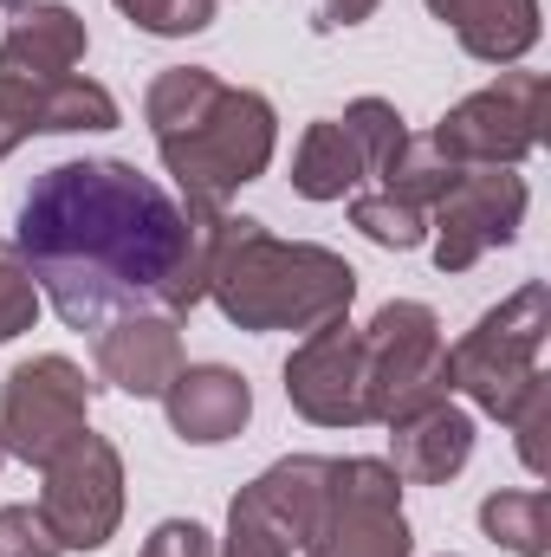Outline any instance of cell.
Masks as SVG:
<instances>
[{
    "mask_svg": "<svg viewBox=\"0 0 551 557\" xmlns=\"http://www.w3.org/2000/svg\"><path fill=\"white\" fill-rule=\"evenodd\" d=\"M228 208H182L137 162L78 156L46 169L13 221V253L72 331L124 311H195Z\"/></svg>",
    "mask_w": 551,
    "mask_h": 557,
    "instance_id": "obj_1",
    "label": "cell"
},
{
    "mask_svg": "<svg viewBox=\"0 0 551 557\" xmlns=\"http://www.w3.org/2000/svg\"><path fill=\"white\" fill-rule=\"evenodd\" d=\"M149 131L162 169L182 182L188 208H228L234 188L260 182L273 162V104L260 91H234L201 65H169L149 85Z\"/></svg>",
    "mask_w": 551,
    "mask_h": 557,
    "instance_id": "obj_2",
    "label": "cell"
},
{
    "mask_svg": "<svg viewBox=\"0 0 551 557\" xmlns=\"http://www.w3.org/2000/svg\"><path fill=\"white\" fill-rule=\"evenodd\" d=\"M208 298L241 331H318L351 311L357 273L331 247L279 240L260 221H221V247L208 267Z\"/></svg>",
    "mask_w": 551,
    "mask_h": 557,
    "instance_id": "obj_3",
    "label": "cell"
},
{
    "mask_svg": "<svg viewBox=\"0 0 551 557\" xmlns=\"http://www.w3.org/2000/svg\"><path fill=\"white\" fill-rule=\"evenodd\" d=\"M546 331H551V292L532 278L506 305H493L454 350H448V389H467L474 409L493 421H513L519 403L551 383L546 376Z\"/></svg>",
    "mask_w": 551,
    "mask_h": 557,
    "instance_id": "obj_4",
    "label": "cell"
},
{
    "mask_svg": "<svg viewBox=\"0 0 551 557\" xmlns=\"http://www.w3.org/2000/svg\"><path fill=\"white\" fill-rule=\"evenodd\" d=\"M364 370H370V421H403L448 396V344L441 318L415 298H396L364 331Z\"/></svg>",
    "mask_w": 551,
    "mask_h": 557,
    "instance_id": "obj_5",
    "label": "cell"
},
{
    "mask_svg": "<svg viewBox=\"0 0 551 557\" xmlns=\"http://www.w3.org/2000/svg\"><path fill=\"white\" fill-rule=\"evenodd\" d=\"M546 104H551V85L539 72H506L500 85L461 98L441 117L434 149L454 169H513L519 156H532L546 143Z\"/></svg>",
    "mask_w": 551,
    "mask_h": 557,
    "instance_id": "obj_6",
    "label": "cell"
},
{
    "mask_svg": "<svg viewBox=\"0 0 551 557\" xmlns=\"http://www.w3.org/2000/svg\"><path fill=\"white\" fill-rule=\"evenodd\" d=\"M39 519L52 525L59 552H98L111 545L118 519H124V460L105 434H72L52 460H46V493H39Z\"/></svg>",
    "mask_w": 551,
    "mask_h": 557,
    "instance_id": "obj_7",
    "label": "cell"
},
{
    "mask_svg": "<svg viewBox=\"0 0 551 557\" xmlns=\"http://www.w3.org/2000/svg\"><path fill=\"white\" fill-rule=\"evenodd\" d=\"M331 493V460L292 454L267 467L228 512V557H292L311 545Z\"/></svg>",
    "mask_w": 551,
    "mask_h": 557,
    "instance_id": "obj_8",
    "label": "cell"
},
{
    "mask_svg": "<svg viewBox=\"0 0 551 557\" xmlns=\"http://www.w3.org/2000/svg\"><path fill=\"white\" fill-rule=\"evenodd\" d=\"M305 557H409L403 480L390 460H331L325 519Z\"/></svg>",
    "mask_w": 551,
    "mask_h": 557,
    "instance_id": "obj_9",
    "label": "cell"
},
{
    "mask_svg": "<svg viewBox=\"0 0 551 557\" xmlns=\"http://www.w3.org/2000/svg\"><path fill=\"white\" fill-rule=\"evenodd\" d=\"M91 383L72 357H33L0 389V447L26 467H46L72 434H85Z\"/></svg>",
    "mask_w": 551,
    "mask_h": 557,
    "instance_id": "obj_10",
    "label": "cell"
},
{
    "mask_svg": "<svg viewBox=\"0 0 551 557\" xmlns=\"http://www.w3.org/2000/svg\"><path fill=\"white\" fill-rule=\"evenodd\" d=\"M519 221H526V175H513V169H461L454 188L428 208L434 267L467 273L480 253L519 240Z\"/></svg>",
    "mask_w": 551,
    "mask_h": 557,
    "instance_id": "obj_11",
    "label": "cell"
},
{
    "mask_svg": "<svg viewBox=\"0 0 551 557\" xmlns=\"http://www.w3.org/2000/svg\"><path fill=\"white\" fill-rule=\"evenodd\" d=\"M292 409L318 428H364L370 421V370H364V331L351 318H331L305 331V344L285 363Z\"/></svg>",
    "mask_w": 551,
    "mask_h": 557,
    "instance_id": "obj_12",
    "label": "cell"
},
{
    "mask_svg": "<svg viewBox=\"0 0 551 557\" xmlns=\"http://www.w3.org/2000/svg\"><path fill=\"white\" fill-rule=\"evenodd\" d=\"M118 124V98L85 78V72H7L0 65V156H13L33 131H111Z\"/></svg>",
    "mask_w": 551,
    "mask_h": 557,
    "instance_id": "obj_13",
    "label": "cell"
},
{
    "mask_svg": "<svg viewBox=\"0 0 551 557\" xmlns=\"http://www.w3.org/2000/svg\"><path fill=\"white\" fill-rule=\"evenodd\" d=\"M98 370L105 383H118L124 396H162L182 370V331L169 311H124L105 331H91Z\"/></svg>",
    "mask_w": 551,
    "mask_h": 557,
    "instance_id": "obj_14",
    "label": "cell"
},
{
    "mask_svg": "<svg viewBox=\"0 0 551 557\" xmlns=\"http://www.w3.org/2000/svg\"><path fill=\"white\" fill-rule=\"evenodd\" d=\"M162 409H169V428L195 447H215V441H234L247 416H254V389L241 370L228 363H182L175 383L162 389Z\"/></svg>",
    "mask_w": 551,
    "mask_h": 557,
    "instance_id": "obj_15",
    "label": "cell"
},
{
    "mask_svg": "<svg viewBox=\"0 0 551 557\" xmlns=\"http://www.w3.org/2000/svg\"><path fill=\"white\" fill-rule=\"evenodd\" d=\"M390 428H396L390 467H396V480H415V486L454 480L467 467V454H474V416L454 409L448 396L428 403V409H415V416H403V421H390Z\"/></svg>",
    "mask_w": 551,
    "mask_h": 557,
    "instance_id": "obj_16",
    "label": "cell"
},
{
    "mask_svg": "<svg viewBox=\"0 0 551 557\" xmlns=\"http://www.w3.org/2000/svg\"><path fill=\"white\" fill-rule=\"evenodd\" d=\"M13 20H7V39H0V65L7 72H33V78H52V72H72L85 59V20L59 0H7Z\"/></svg>",
    "mask_w": 551,
    "mask_h": 557,
    "instance_id": "obj_17",
    "label": "cell"
},
{
    "mask_svg": "<svg viewBox=\"0 0 551 557\" xmlns=\"http://www.w3.org/2000/svg\"><path fill=\"white\" fill-rule=\"evenodd\" d=\"M441 26L480 59V65H513L539 46V0H428Z\"/></svg>",
    "mask_w": 551,
    "mask_h": 557,
    "instance_id": "obj_18",
    "label": "cell"
},
{
    "mask_svg": "<svg viewBox=\"0 0 551 557\" xmlns=\"http://www.w3.org/2000/svg\"><path fill=\"white\" fill-rule=\"evenodd\" d=\"M364 175H370L364 169V149H357V137L338 117L311 124L305 143H298V156H292V188L305 201H344V195H357Z\"/></svg>",
    "mask_w": 551,
    "mask_h": 557,
    "instance_id": "obj_19",
    "label": "cell"
},
{
    "mask_svg": "<svg viewBox=\"0 0 551 557\" xmlns=\"http://www.w3.org/2000/svg\"><path fill=\"white\" fill-rule=\"evenodd\" d=\"M454 175H461V169L434 149V137H409V131H403V143L390 149V162L377 169V182H383L377 195H390V201H403L415 214H428V208L454 188Z\"/></svg>",
    "mask_w": 551,
    "mask_h": 557,
    "instance_id": "obj_20",
    "label": "cell"
},
{
    "mask_svg": "<svg viewBox=\"0 0 551 557\" xmlns=\"http://www.w3.org/2000/svg\"><path fill=\"white\" fill-rule=\"evenodd\" d=\"M480 532L513 557H546L551 552V493L546 486H519V493H493L480 506Z\"/></svg>",
    "mask_w": 551,
    "mask_h": 557,
    "instance_id": "obj_21",
    "label": "cell"
},
{
    "mask_svg": "<svg viewBox=\"0 0 551 557\" xmlns=\"http://www.w3.org/2000/svg\"><path fill=\"white\" fill-rule=\"evenodd\" d=\"M351 227H364L377 247H396V253H409L421 247V234H428V214H415L403 201H390V195H351Z\"/></svg>",
    "mask_w": 551,
    "mask_h": 557,
    "instance_id": "obj_22",
    "label": "cell"
},
{
    "mask_svg": "<svg viewBox=\"0 0 551 557\" xmlns=\"http://www.w3.org/2000/svg\"><path fill=\"white\" fill-rule=\"evenodd\" d=\"M338 124L357 137V149H364V169H370V175H377V169L390 162V149L403 143V117H396V104H383V98H357Z\"/></svg>",
    "mask_w": 551,
    "mask_h": 557,
    "instance_id": "obj_23",
    "label": "cell"
},
{
    "mask_svg": "<svg viewBox=\"0 0 551 557\" xmlns=\"http://www.w3.org/2000/svg\"><path fill=\"white\" fill-rule=\"evenodd\" d=\"M143 33H162V39H182V33H201L215 20V0H118Z\"/></svg>",
    "mask_w": 551,
    "mask_h": 557,
    "instance_id": "obj_24",
    "label": "cell"
},
{
    "mask_svg": "<svg viewBox=\"0 0 551 557\" xmlns=\"http://www.w3.org/2000/svg\"><path fill=\"white\" fill-rule=\"evenodd\" d=\"M33 318H39V285L20 267V253L0 247V344L20 337V331H33Z\"/></svg>",
    "mask_w": 551,
    "mask_h": 557,
    "instance_id": "obj_25",
    "label": "cell"
},
{
    "mask_svg": "<svg viewBox=\"0 0 551 557\" xmlns=\"http://www.w3.org/2000/svg\"><path fill=\"white\" fill-rule=\"evenodd\" d=\"M0 557H59V539L39 519V506H0Z\"/></svg>",
    "mask_w": 551,
    "mask_h": 557,
    "instance_id": "obj_26",
    "label": "cell"
},
{
    "mask_svg": "<svg viewBox=\"0 0 551 557\" xmlns=\"http://www.w3.org/2000/svg\"><path fill=\"white\" fill-rule=\"evenodd\" d=\"M513 434H519V460L532 467V473H546V428H551V383H539L526 403H519V416L506 421Z\"/></svg>",
    "mask_w": 551,
    "mask_h": 557,
    "instance_id": "obj_27",
    "label": "cell"
},
{
    "mask_svg": "<svg viewBox=\"0 0 551 557\" xmlns=\"http://www.w3.org/2000/svg\"><path fill=\"white\" fill-rule=\"evenodd\" d=\"M143 557H215V545H208V532H201L195 519H162V525L149 532Z\"/></svg>",
    "mask_w": 551,
    "mask_h": 557,
    "instance_id": "obj_28",
    "label": "cell"
},
{
    "mask_svg": "<svg viewBox=\"0 0 551 557\" xmlns=\"http://www.w3.org/2000/svg\"><path fill=\"white\" fill-rule=\"evenodd\" d=\"M370 13H377V0H325V26H357Z\"/></svg>",
    "mask_w": 551,
    "mask_h": 557,
    "instance_id": "obj_29",
    "label": "cell"
},
{
    "mask_svg": "<svg viewBox=\"0 0 551 557\" xmlns=\"http://www.w3.org/2000/svg\"><path fill=\"white\" fill-rule=\"evenodd\" d=\"M0 460H7V447H0Z\"/></svg>",
    "mask_w": 551,
    "mask_h": 557,
    "instance_id": "obj_30",
    "label": "cell"
}]
</instances>
